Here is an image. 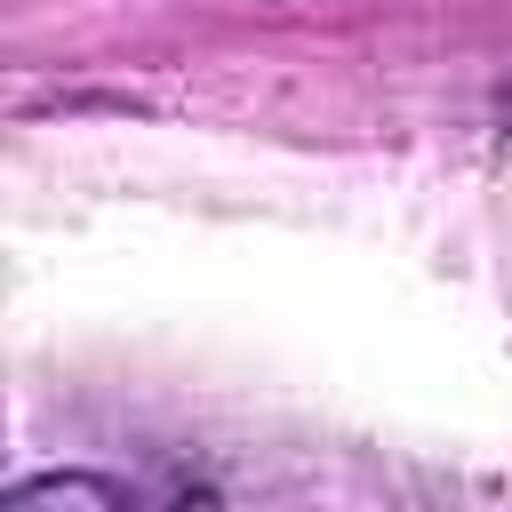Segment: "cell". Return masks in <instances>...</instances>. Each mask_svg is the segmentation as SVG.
<instances>
[{"label":"cell","mask_w":512,"mask_h":512,"mask_svg":"<svg viewBox=\"0 0 512 512\" xmlns=\"http://www.w3.org/2000/svg\"><path fill=\"white\" fill-rule=\"evenodd\" d=\"M8 512H128V496L96 472H40L8 496Z\"/></svg>","instance_id":"1"}]
</instances>
